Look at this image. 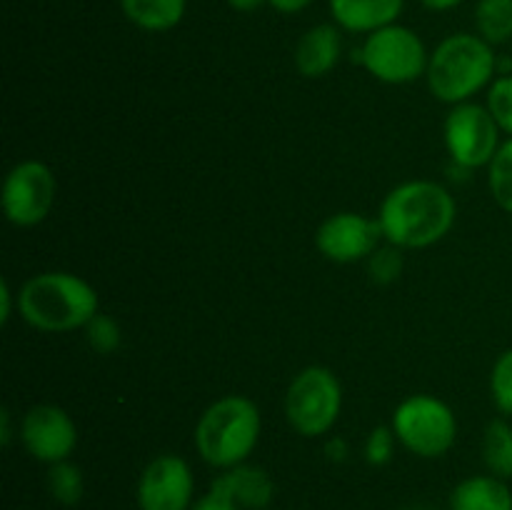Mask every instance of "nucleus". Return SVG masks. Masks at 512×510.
Returning a JSON list of instances; mask_svg holds the SVG:
<instances>
[{"instance_id": "16", "label": "nucleus", "mask_w": 512, "mask_h": 510, "mask_svg": "<svg viewBox=\"0 0 512 510\" xmlns=\"http://www.w3.org/2000/svg\"><path fill=\"white\" fill-rule=\"evenodd\" d=\"M450 510H512V490L493 473L470 475L450 490Z\"/></svg>"}, {"instance_id": "33", "label": "nucleus", "mask_w": 512, "mask_h": 510, "mask_svg": "<svg viewBox=\"0 0 512 510\" xmlns=\"http://www.w3.org/2000/svg\"><path fill=\"white\" fill-rule=\"evenodd\" d=\"M420 3H423L428 10H450L455 8V5L463 3V0H420Z\"/></svg>"}, {"instance_id": "25", "label": "nucleus", "mask_w": 512, "mask_h": 510, "mask_svg": "<svg viewBox=\"0 0 512 510\" xmlns=\"http://www.w3.org/2000/svg\"><path fill=\"white\" fill-rule=\"evenodd\" d=\"M403 248H395V245H385V248H378L368 258V270L370 278L380 285H388L393 280H398V275L403 273Z\"/></svg>"}, {"instance_id": "18", "label": "nucleus", "mask_w": 512, "mask_h": 510, "mask_svg": "<svg viewBox=\"0 0 512 510\" xmlns=\"http://www.w3.org/2000/svg\"><path fill=\"white\" fill-rule=\"evenodd\" d=\"M483 463L488 473L498 478H512V425L508 420H490L483 433Z\"/></svg>"}, {"instance_id": "24", "label": "nucleus", "mask_w": 512, "mask_h": 510, "mask_svg": "<svg viewBox=\"0 0 512 510\" xmlns=\"http://www.w3.org/2000/svg\"><path fill=\"white\" fill-rule=\"evenodd\" d=\"M85 338H88L90 348L100 355H110L120 348V328L113 318L98 313L88 325H85Z\"/></svg>"}, {"instance_id": "1", "label": "nucleus", "mask_w": 512, "mask_h": 510, "mask_svg": "<svg viewBox=\"0 0 512 510\" xmlns=\"http://www.w3.org/2000/svg\"><path fill=\"white\" fill-rule=\"evenodd\" d=\"M458 205L450 190L435 180H408L385 195L380 228L395 248H428L443 240L455 223Z\"/></svg>"}, {"instance_id": "31", "label": "nucleus", "mask_w": 512, "mask_h": 510, "mask_svg": "<svg viewBox=\"0 0 512 510\" xmlns=\"http://www.w3.org/2000/svg\"><path fill=\"white\" fill-rule=\"evenodd\" d=\"M263 3H268V0H228L230 8L238 10V13H253V10H258Z\"/></svg>"}, {"instance_id": "19", "label": "nucleus", "mask_w": 512, "mask_h": 510, "mask_svg": "<svg viewBox=\"0 0 512 510\" xmlns=\"http://www.w3.org/2000/svg\"><path fill=\"white\" fill-rule=\"evenodd\" d=\"M475 28L490 45L512 40V0H480L475 5Z\"/></svg>"}, {"instance_id": "27", "label": "nucleus", "mask_w": 512, "mask_h": 510, "mask_svg": "<svg viewBox=\"0 0 512 510\" xmlns=\"http://www.w3.org/2000/svg\"><path fill=\"white\" fill-rule=\"evenodd\" d=\"M190 510H240V508L233 503V500L225 498L223 493H218V490L210 488L203 498L195 500L193 508Z\"/></svg>"}, {"instance_id": "32", "label": "nucleus", "mask_w": 512, "mask_h": 510, "mask_svg": "<svg viewBox=\"0 0 512 510\" xmlns=\"http://www.w3.org/2000/svg\"><path fill=\"white\" fill-rule=\"evenodd\" d=\"M10 438H13V435H10V413L3 408L0 410V443L10 445Z\"/></svg>"}, {"instance_id": "4", "label": "nucleus", "mask_w": 512, "mask_h": 510, "mask_svg": "<svg viewBox=\"0 0 512 510\" xmlns=\"http://www.w3.org/2000/svg\"><path fill=\"white\" fill-rule=\"evenodd\" d=\"M258 405L245 395H225L205 408L195 425V450L218 470L243 465L260 440Z\"/></svg>"}, {"instance_id": "12", "label": "nucleus", "mask_w": 512, "mask_h": 510, "mask_svg": "<svg viewBox=\"0 0 512 510\" xmlns=\"http://www.w3.org/2000/svg\"><path fill=\"white\" fill-rule=\"evenodd\" d=\"M20 440L40 463H63L78 445L73 418L58 405H33L20 420Z\"/></svg>"}, {"instance_id": "7", "label": "nucleus", "mask_w": 512, "mask_h": 510, "mask_svg": "<svg viewBox=\"0 0 512 510\" xmlns=\"http://www.w3.org/2000/svg\"><path fill=\"white\" fill-rule=\"evenodd\" d=\"M363 68L375 80L388 85H405L418 80L428 70L430 53L423 38L408 25H385L375 33L365 35L363 48L358 50Z\"/></svg>"}, {"instance_id": "34", "label": "nucleus", "mask_w": 512, "mask_h": 510, "mask_svg": "<svg viewBox=\"0 0 512 510\" xmlns=\"http://www.w3.org/2000/svg\"><path fill=\"white\" fill-rule=\"evenodd\" d=\"M405 510H435V508H430V505H410V508Z\"/></svg>"}, {"instance_id": "23", "label": "nucleus", "mask_w": 512, "mask_h": 510, "mask_svg": "<svg viewBox=\"0 0 512 510\" xmlns=\"http://www.w3.org/2000/svg\"><path fill=\"white\" fill-rule=\"evenodd\" d=\"M488 110L498 128L512 138V75H498L488 90Z\"/></svg>"}, {"instance_id": "14", "label": "nucleus", "mask_w": 512, "mask_h": 510, "mask_svg": "<svg viewBox=\"0 0 512 510\" xmlns=\"http://www.w3.org/2000/svg\"><path fill=\"white\" fill-rule=\"evenodd\" d=\"M210 488L233 500L240 510H265L275 495L273 478L263 468L248 463L223 470Z\"/></svg>"}, {"instance_id": "21", "label": "nucleus", "mask_w": 512, "mask_h": 510, "mask_svg": "<svg viewBox=\"0 0 512 510\" xmlns=\"http://www.w3.org/2000/svg\"><path fill=\"white\" fill-rule=\"evenodd\" d=\"M488 185L495 203L512 215V138L500 143L498 153L490 160Z\"/></svg>"}, {"instance_id": "17", "label": "nucleus", "mask_w": 512, "mask_h": 510, "mask_svg": "<svg viewBox=\"0 0 512 510\" xmlns=\"http://www.w3.org/2000/svg\"><path fill=\"white\" fill-rule=\"evenodd\" d=\"M125 18L148 33H165L185 18L188 0H120Z\"/></svg>"}, {"instance_id": "2", "label": "nucleus", "mask_w": 512, "mask_h": 510, "mask_svg": "<svg viewBox=\"0 0 512 510\" xmlns=\"http://www.w3.org/2000/svg\"><path fill=\"white\" fill-rule=\"evenodd\" d=\"M20 318L43 333L85 328L100 313L98 290L85 278L65 270L33 275L18 293Z\"/></svg>"}, {"instance_id": "30", "label": "nucleus", "mask_w": 512, "mask_h": 510, "mask_svg": "<svg viewBox=\"0 0 512 510\" xmlns=\"http://www.w3.org/2000/svg\"><path fill=\"white\" fill-rule=\"evenodd\" d=\"M348 443H345L343 438H333L328 445H325V455H328L333 463H343V460H348Z\"/></svg>"}, {"instance_id": "29", "label": "nucleus", "mask_w": 512, "mask_h": 510, "mask_svg": "<svg viewBox=\"0 0 512 510\" xmlns=\"http://www.w3.org/2000/svg\"><path fill=\"white\" fill-rule=\"evenodd\" d=\"M310 3H313V0H268L270 8H275L278 13H285V15L300 13V10L308 8Z\"/></svg>"}, {"instance_id": "8", "label": "nucleus", "mask_w": 512, "mask_h": 510, "mask_svg": "<svg viewBox=\"0 0 512 510\" xmlns=\"http://www.w3.org/2000/svg\"><path fill=\"white\" fill-rule=\"evenodd\" d=\"M443 135L453 163L468 170L490 165L500 148V128L488 105L470 100L453 105L443 123Z\"/></svg>"}, {"instance_id": "15", "label": "nucleus", "mask_w": 512, "mask_h": 510, "mask_svg": "<svg viewBox=\"0 0 512 510\" xmlns=\"http://www.w3.org/2000/svg\"><path fill=\"white\" fill-rule=\"evenodd\" d=\"M328 5L340 30L363 35L398 23L405 10V0H328Z\"/></svg>"}, {"instance_id": "20", "label": "nucleus", "mask_w": 512, "mask_h": 510, "mask_svg": "<svg viewBox=\"0 0 512 510\" xmlns=\"http://www.w3.org/2000/svg\"><path fill=\"white\" fill-rule=\"evenodd\" d=\"M48 490L53 495L55 503L60 505H78L80 498L85 493V480L83 473L75 463L63 460V463L50 465L48 470Z\"/></svg>"}, {"instance_id": "9", "label": "nucleus", "mask_w": 512, "mask_h": 510, "mask_svg": "<svg viewBox=\"0 0 512 510\" xmlns=\"http://www.w3.org/2000/svg\"><path fill=\"white\" fill-rule=\"evenodd\" d=\"M55 183L53 170L40 160H23L10 173L3 183V213L18 228H33L48 218L50 208L55 203Z\"/></svg>"}, {"instance_id": "6", "label": "nucleus", "mask_w": 512, "mask_h": 510, "mask_svg": "<svg viewBox=\"0 0 512 510\" xmlns=\"http://www.w3.org/2000/svg\"><path fill=\"white\" fill-rule=\"evenodd\" d=\"M390 428L398 443L420 458H440L458 438V420L450 405L428 393L405 398L395 408Z\"/></svg>"}, {"instance_id": "11", "label": "nucleus", "mask_w": 512, "mask_h": 510, "mask_svg": "<svg viewBox=\"0 0 512 510\" xmlns=\"http://www.w3.org/2000/svg\"><path fill=\"white\" fill-rule=\"evenodd\" d=\"M383 238L378 218L360 213H335L320 223L315 245L320 255L333 263H358V260L370 258L380 248Z\"/></svg>"}, {"instance_id": "26", "label": "nucleus", "mask_w": 512, "mask_h": 510, "mask_svg": "<svg viewBox=\"0 0 512 510\" xmlns=\"http://www.w3.org/2000/svg\"><path fill=\"white\" fill-rule=\"evenodd\" d=\"M395 443H398V438H395L393 428H385V425H380V428H375L373 433L368 435V440H365V460H368L370 465H388L390 460H393V453H395Z\"/></svg>"}, {"instance_id": "22", "label": "nucleus", "mask_w": 512, "mask_h": 510, "mask_svg": "<svg viewBox=\"0 0 512 510\" xmlns=\"http://www.w3.org/2000/svg\"><path fill=\"white\" fill-rule=\"evenodd\" d=\"M490 395L500 413L512 415V348L500 353L490 370Z\"/></svg>"}, {"instance_id": "3", "label": "nucleus", "mask_w": 512, "mask_h": 510, "mask_svg": "<svg viewBox=\"0 0 512 510\" xmlns=\"http://www.w3.org/2000/svg\"><path fill=\"white\" fill-rule=\"evenodd\" d=\"M498 73V55L478 33H453L430 53L428 88L435 100L448 105L468 103L488 88Z\"/></svg>"}, {"instance_id": "13", "label": "nucleus", "mask_w": 512, "mask_h": 510, "mask_svg": "<svg viewBox=\"0 0 512 510\" xmlns=\"http://www.w3.org/2000/svg\"><path fill=\"white\" fill-rule=\"evenodd\" d=\"M340 55H343L340 28L335 23H320L300 35L293 60L303 78L315 80L328 75L338 65Z\"/></svg>"}, {"instance_id": "28", "label": "nucleus", "mask_w": 512, "mask_h": 510, "mask_svg": "<svg viewBox=\"0 0 512 510\" xmlns=\"http://www.w3.org/2000/svg\"><path fill=\"white\" fill-rule=\"evenodd\" d=\"M10 313H13V290H10L8 278L0 280V325H8Z\"/></svg>"}, {"instance_id": "10", "label": "nucleus", "mask_w": 512, "mask_h": 510, "mask_svg": "<svg viewBox=\"0 0 512 510\" xmlns=\"http://www.w3.org/2000/svg\"><path fill=\"white\" fill-rule=\"evenodd\" d=\"M193 493L195 478L188 460L165 453L145 465L135 498L140 510H190L195 503Z\"/></svg>"}, {"instance_id": "5", "label": "nucleus", "mask_w": 512, "mask_h": 510, "mask_svg": "<svg viewBox=\"0 0 512 510\" xmlns=\"http://www.w3.org/2000/svg\"><path fill=\"white\" fill-rule=\"evenodd\" d=\"M343 410V388L333 370L310 365L300 370L285 393V418L303 438L330 433Z\"/></svg>"}]
</instances>
